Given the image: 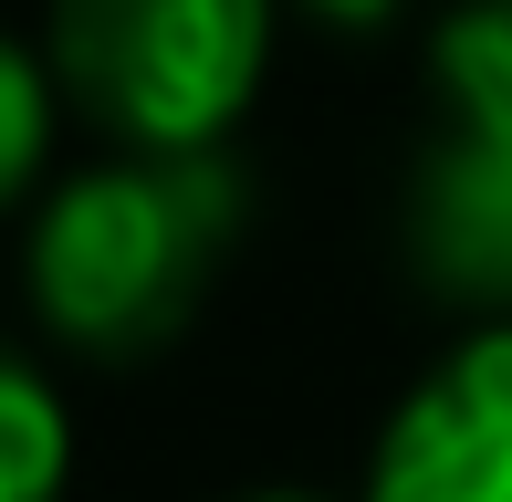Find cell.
<instances>
[{
    "label": "cell",
    "mask_w": 512,
    "mask_h": 502,
    "mask_svg": "<svg viewBox=\"0 0 512 502\" xmlns=\"http://www.w3.org/2000/svg\"><path fill=\"white\" fill-rule=\"evenodd\" d=\"M251 189L220 147H126L32 210V314L95 367L178 346L209 304Z\"/></svg>",
    "instance_id": "obj_1"
},
{
    "label": "cell",
    "mask_w": 512,
    "mask_h": 502,
    "mask_svg": "<svg viewBox=\"0 0 512 502\" xmlns=\"http://www.w3.org/2000/svg\"><path fill=\"white\" fill-rule=\"evenodd\" d=\"M272 63V0H53V84L115 147H220Z\"/></svg>",
    "instance_id": "obj_2"
},
{
    "label": "cell",
    "mask_w": 512,
    "mask_h": 502,
    "mask_svg": "<svg viewBox=\"0 0 512 502\" xmlns=\"http://www.w3.org/2000/svg\"><path fill=\"white\" fill-rule=\"evenodd\" d=\"M429 105V147L408 168V262L439 304L512 325V0L439 11Z\"/></svg>",
    "instance_id": "obj_3"
},
{
    "label": "cell",
    "mask_w": 512,
    "mask_h": 502,
    "mask_svg": "<svg viewBox=\"0 0 512 502\" xmlns=\"http://www.w3.org/2000/svg\"><path fill=\"white\" fill-rule=\"evenodd\" d=\"M356 502H512V325L460 335L398 398Z\"/></svg>",
    "instance_id": "obj_4"
},
{
    "label": "cell",
    "mask_w": 512,
    "mask_h": 502,
    "mask_svg": "<svg viewBox=\"0 0 512 502\" xmlns=\"http://www.w3.org/2000/svg\"><path fill=\"white\" fill-rule=\"evenodd\" d=\"M63 471H74V429L53 377L21 346H0V502H63Z\"/></svg>",
    "instance_id": "obj_5"
},
{
    "label": "cell",
    "mask_w": 512,
    "mask_h": 502,
    "mask_svg": "<svg viewBox=\"0 0 512 502\" xmlns=\"http://www.w3.org/2000/svg\"><path fill=\"white\" fill-rule=\"evenodd\" d=\"M42 147H53V63L0 32V210L42 178Z\"/></svg>",
    "instance_id": "obj_6"
},
{
    "label": "cell",
    "mask_w": 512,
    "mask_h": 502,
    "mask_svg": "<svg viewBox=\"0 0 512 502\" xmlns=\"http://www.w3.org/2000/svg\"><path fill=\"white\" fill-rule=\"evenodd\" d=\"M293 11H314L324 32H387V21H398L408 0H293Z\"/></svg>",
    "instance_id": "obj_7"
},
{
    "label": "cell",
    "mask_w": 512,
    "mask_h": 502,
    "mask_svg": "<svg viewBox=\"0 0 512 502\" xmlns=\"http://www.w3.org/2000/svg\"><path fill=\"white\" fill-rule=\"evenodd\" d=\"M230 502H335V492H293V482H262V492H230Z\"/></svg>",
    "instance_id": "obj_8"
}]
</instances>
